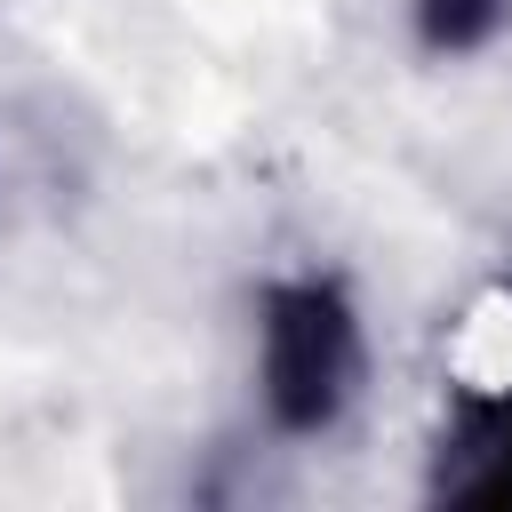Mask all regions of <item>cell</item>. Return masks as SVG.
<instances>
[{"instance_id": "6da1fadb", "label": "cell", "mask_w": 512, "mask_h": 512, "mask_svg": "<svg viewBox=\"0 0 512 512\" xmlns=\"http://www.w3.org/2000/svg\"><path fill=\"white\" fill-rule=\"evenodd\" d=\"M360 368V336L336 288L320 280H288L264 304V400L288 432H320Z\"/></svg>"}, {"instance_id": "7a4b0ae2", "label": "cell", "mask_w": 512, "mask_h": 512, "mask_svg": "<svg viewBox=\"0 0 512 512\" xmlns=\"http://www.w3.org/2000/svg\"><path fill=\"white\" fill-rule=\"evenodd\" d=\"M496 24H504V0H416V32H424V48H440V56L480 48Z\"/></svg>"}, {"instance_id": "3957f363", "label": "cell", "mask_w": 512, "mask_h": 512, "mask_svg": "<svg viewBox=\"0 0 512 512\" xmlns=\"http://www.w3.org/2000/svg\"><path fill=\"white\" fill-rule=\"evenodd\" d=\"M472 496H488V504H504V496H512V440H496V448H488V472L472 480Z\"/></svg>"}]
</instances>
